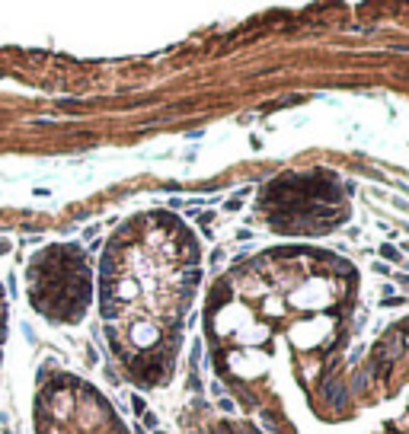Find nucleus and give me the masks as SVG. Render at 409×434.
<instances>
[{
    "instance_id": "1",
    "label": "nucleus",
    "mask_w": 409,
    "mask_h": 434,
    "mask_svg": "<svg viewBox=\"0 0 409 434\" xmlns=\"http://www.w3.org/2000/svg\"><path fill=\"white\" fill-rule=\"evenodd\" d=\"M6 249H10V243H3V240H0V255H3Z\"/></svg>"
}]
</instances>
